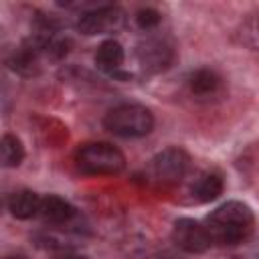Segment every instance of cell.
I'll return each mask as SVG.
<instances>
[{
    "instance_id": "cell-1",
    "label": "cell",
    "mask_w": 259,
    "mask_h": 259,
    "mask_svg": "<svg viewBox=\"0 0 259 259\" xmlns=\"http://www.w3.org/2000/svg\"><path fill=\"white\" fill-rule=\"evenodd\" d=\"M204 225L212 243L231 247L251 237L255 229V214L249 204L241 200H227L206 217Z\"/></svg>"
},
{
    "instance_id": "cell-2",
    "label": "cell",
    "mask_w": 259,
    "mask_h": 259,
    "mask_svg": "<svg viewBox=\"0 0 259 259\" xmlns=\"http://www.w3.org/2000/svg\"><path fill=\"white\" fill-rule=\"evenodd\" d=\"M75 166L87 176H113L123 172L125 156L109 142H87L75 150Z\"/></svg>"
},
{
    "instance_id": "cell-3",
    "label": "cell",
    "mask_w": 259,
    "mask_h": 259,
    "mask_svg": "<svg viewBox=\"0 0 259 259\" xmlns=\"http://www.w3.org/2000/svg\"><path fill=\"white\" fill-rule=\"evenodd\" d=\"M103 125L117 138H144L154 130V113L142 103H119L105 113Z\"/></svg>"
},
{
    "instance_id": "cell-4",
    "label": "cell",
    "mask_w": 259,
    "mask_h": 259,
    "mask_svg": "<svg viewBox=\"0 0 259 259\" xmlns=\"http://www.w3.org/2000/svg\"><path fill=\"white\" fill-rule=\"evenodd\" d=\"M136 61L140 69L148 75L164 73L176 61V47L166 34L148 32L136 45Z\"/></svg>"
},
{
    "instance_id": "cell-5",
    "label": "cell",
    "mask_w": 259,
    "mask_h": 259,
    "mask_svg": "<svg viewBox=\"0 0 259 259\" xmlns=\"http://www.w3.org/2000/svg\"><path fill=\"white\" fill-rule=\"evenodd\" d=\"M127 16L119 6L113 4H91L85 8L75 22V28L85 36L111 34L125 26Z\"/></svg>"
},
{
    "instance_id": "cell-6",
    "label": "cell",
    "mask_w": 259,
    "mask_h": 259,
    "mask_svg": "<svg viewBox=\"0 0 259 259\" xmlns=\"http://www.w3.org/2000/svg\"><path fill=\"white\" fill-rule=\"evenodd\" d=\"M188 166H190V156L186 154V150L178 146H170L158 152L150 160L148 174L154 182L162 186H172V184H178L186 176Z\"/></svg>"
},
{
    "instance_id": "cell-7",
    "label": "cell",
    "mask_w": 259,
    "mask_h": 259,
    "mask_svg": "<svg viewBox=\"0 0 259 259\" xmlns=\"http://www.w3.org/2000/svg\"><path fill=\"white\" fill-rule=\"evenodd\" d=\"M38 219L53 227V229H67L71 233H79L83 231L81 227V217L77 212V208L65 200L63 196L57 194H47L40 200V210H38Z\"/></svg>"
},
{
    "instance_id": "cell-8",
    "label": "cell",
    "mask_w": 259,
    "mask_h": 259,
    "mask_svg": "<svg viewBox=\"0 0 259 259\" xmlns=\"http://www.w3.org/2000/svg\"><path fill=\"white\" fill-rule=\"evenodd\" d=\"M172 241L174 245L190 255H198L210 249L212 239L204 223L194 221L190 217H180L172 225Z\"/></svg>"
},
{
    "instance_id": "cell-9",
    "label": "cell",
    "mask_w": 259,
    "mask_h": 259,
    "mask_svg": "<svg viewBox=\"0 0 259 259\" xmlns=\"http://www.w3.org/2000/svg\"><path fill=\"white\" fill-rule=\"evenodd\" d=\"M42 57H45L42 51L28 38L10 53L8 67H10V71H14L20 77H26V79L36 77L40 73V59Z\"/></svg>"
},
{
    "instance_id": "cell-10",
    "label": "cell",
    "mask_w": 259,
    "mask_h": 259,
    "mask_svg": "<svg viewBox=\"0 0 259 259\" xmlns=\"http://www.w3.org/2000/svg\"><path fill=\"white\" fill-rule=\"evenodd\" d=\"M93 63L95 67L105 73V75H111V77H117L123 63H125V51H123V45L115 38H107L103 40L95 55H93Z\"/></svg>"
},
{
    "instance_id": "cell-11",
    "label": "cell",
    "mask_w": 259,
    "mask_h": 259,
    "mask_svg": "<svg viewBox=\"0 0 259 259\" xmlns=\"http://www.w3.org/2000/svg\"><path fill=\"white\" fill-rule=\"evenodd\" d=\"M223 190H225V180L217 170L200 172L190 184L192 200L198 204H206V202L217 200L223 194Z\"/></svg>"
},
{
    "instance_id": "cell-12",
    "label": "cell",
    "mask_w": 259,
    "mask_h": 259,
    "mask_svg": "<svg viewBox=\"0 0 259 259\" xmlns=\"http://www.w3.org/2000/svg\"><path fill=\"white\" fill-rule=\"evenodd\" d=\"M40 200L42 196L36 194L34 190H28V188H20L16 192H12L6 200V208L8 212L18 219V221H28V219H34L38 217V210H40Z\"/></svg>"
},
{
    "instance_id": "cell-13",
    "label": "cell",
    "mask_w": 259,
    "mask_h": 259,
    "mask_svg": "<svg viewBox=\"0 0 259 259\" xmlns=\"http://www.w3.org/2000/svg\"><path fill=\"white\" fill-rule=\"evenodd\" d=\"M221 85H223V77L210 67H200V69L192 71L188 75V79H186V87L194 97L217 95Z\"/></svg>"
},
{
    "instance_id": "cell-14",
    "label": "cell",
    "mask_w": 259,
    "mask_h": 259,
    "mask_svg": "<svg viewBox=\"0 0 259 259\" xmlns=\"http://www.w3.org/2000/svg\"><path fill=\"white\" fill-rule=\"evenodd\" d=\"M0 160L4 168H18L24 160V144L14 134H4L0 138Z\"/></svg>"
},
{
    "instance_id": "cell-15",
    "label": "cell",
    "mask_w": 259,
    "mask_h": 259,
    "mask_svg": "<svg viewBox=\"0 0 259 259\" xmlns=\"http://www.w3.org/2000/svg\"><path fill=\"white\" fill-rule=\"evenodd\" d=\"M162 22V14L152 8V6H146V8H140L136 14H134V24L142 30V32H156V28L160 26Z\"/></svg>"
},
{
    "instance_id": "cell-16",
    "label": "cell",
    "mask_w": 259,
    "mask_h": 259,
    "mask_svg": "<svg viewBox=\"0 0 259 259\" xmlns=\"http://www.w3.org/2000/svg\"><path fill=\"white\" fill-rule=\"evenodd\" d=\"M241 34H243V42H247L253 49H259V16L245 22Z\"/></svg>"
},
{
    "instance_id": "cell-17",
    "label": "cell",
    "mask_w": 259,
    "mask_h": 259,
    "mask_svg": "<svg viewBox=\"0 0 259 259\" xmlns=\"http://www.w3.org/2000/svg\"><path fill=\"white\" fill-rule=\"evenodd\" d=\"M53 259H89L87 255H81V253H77L75 249H69V251H63V253H57V255H53Z\"/></svg>"
},
{
    "instance_id": "cell-18",
    "label": "cell",
    "mask_w": 259,
    "mask_h": 259,
    "mask_svg": "<svg viewBox=\"0 0 259 259\" xmlns=\"http://www.w3.org/2000/svg\"><path fill=\"white\" fill-rule=\"evenodd\" d=\"M4 259H26V255H22V253H12V255H6Z\"/></svg>"
}]
</instances>
